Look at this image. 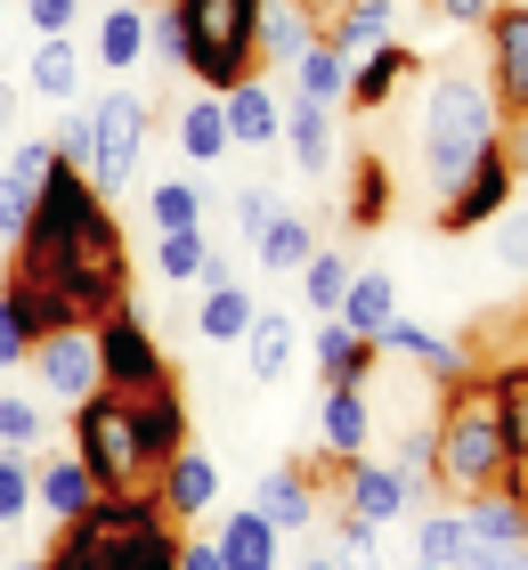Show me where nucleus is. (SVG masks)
I'll use <instances>...</instances> for the list:
<instances>
[{
  "mask_svg": "<svg viewBox=\"0 0 528 570\" xmlns=\"http://www.w3.org/2000/svg\"><path fill=\"white\" fill-rule=\"evenodd\" d=\"M17 277H41L82 309V326L106 318V309L130 302V253H122V228L106 213V188L82 164H49L41 179V204L17 237Z\"/></svg>",
  "mask_w": 528,
  "mask_h": 570,
  "instance_id": "f257e3e1",
  "label": "nucleus"
},
{
  "mask_svg": "<svg viewBox=\"0 0 528 570\" xmlns=\"http://www.w3.org/2000/svg\"><path fill=\"white\" fill-rule=\"evenodd\" d=\"M260 9L269 0H171L179 17V73L220 98L245 73H260Z\"/></svg>",
  "mask_w": 528,
  "mask_h": 570,
  "instance_id": "f03ea898",
  "label": "nucleus"
},
{
  "mask_svg": "<svg viewBox=\"0 0 528 570\" xmlns=\"http://www.w3.org/2000/svg\"><path fill=\"white\" fill-rule=\"evenodd\" d=\"M496 122H505V115H496V90H488V82H471V73H439V82H431L415 147H422V171H431L439 196L471 171V155H480V147L505 139Z\"/></svg>",
  "mask_w": 528,
  "mask_h": 570,
  "instance_id": "7ed1b4c3",
  "label": "nucleus"
},
{
  "mask_svg": "<svg viewBox=\"0 0 528 570\" xmlns=\"http://www.w3.org/2000/svg\"><path fill=\"white\" fill-rule=\"evenodd\" d=\"M431 440H439V489H456V498H480V489L505 481V424H496V400L480 375L447 383V407L431 416Z\"/></svg>",
  "mask_w": 528,
  "mask_h": 570,
  "instance_id": "20e7f679",
  "label": "nucleus"
},
{
  "mask_svg": "<svg viewBox=\"0 0 528 570\" xmlns=\"http://www.w3.org/2000/svg\"><path fill=\"white\" fill-rule=\"evenodd\" d=\"M73 456H82V473L98 481V498H122V489H147V456H139V424H130V400L122 392H98L73 407Z\"/></svg>",
  "mask_w": 528,
  "mask_h": 570,
  "instance_id": "39448f33",
  "label": "nucleus"
},
{
  "mask_svg": "<svg viewBox=\"0 0 528 570\" xmlns=\"http://www.w3.org/2000/svg\"><path fill=\"white\" fill-rule=\"evenodd\" d=\"M155 505V489H122V498H90L73 522H58V547L41 554V570H122L130 522Z\"/></svg>",
  "mask_w": 528,
  "mask_h": 570,
  "instance_id": "423d86ee",
  "label": "nucleus"
},
{
  "mask_svg": "<svg viewBox=\"0 0 528 570\" xmlns=\"http://www.w3.org/2000/svg\"><path fill=\"white\" fill-rule=\"evenodd\" d=\"M90 343H98V383L106 392H122V400H139L155 392V383H171L163 367V351H155V334L139 326V309H106V318H90Z\"/></svg>",
  "mask_w": 528,
  "mask_h": 570,
  "instance_id": "0eeeda50",
  "label": "nucleus"
},
{
  "mask_svg": "<svg viewBox=\"0 0 528 570\" xmlns=\"http://www.w3.org/2000/svg\"><path fill=\"white\" fill-rule=\"evenodd\" d=\"M147 122H155V107L130 98V90H106L90 107V164L82 171L98 188H130V171H139V155H147Z\"/></svg>",
  "mask_w": 528,
  "mask_h": 570,
  "instance_id": "6e6552de",
  "label": "nucleus"
},
{
  "mask_svg": "<svg viewBox=\"0 0 528 570\" xmlns=\"http://www.w3.org/2000/svg\"><path fill=\"white\" fill-rule=\"evenodd\" d=\"M512 179H520V171H512V147H505V139L480 147V155H471V171L439 196V228H447V237H471V228H488V220L512 204Z\"/></svg>",
  "mask_w": 528,
  "mask_h": 570,
  "instance_id": "1a4fd4ad",
  "label": "nucleus"
},
{
  "mask_svg": "<svg viewBox=\"0 0 528 570\" xmlns=\"http://www.w3.org/2000/svg\"><path fill=\"white\" fill-rule=\"evenodd\" d=\"M480 33H488V90H496V115H528V0H496Z\"/></svg>",
  "mask_w": 528,
  "mask_h": 570,
  "instance_id": "9d476101",
  "label": "nucleus"
},
{
  "mask_svg": "<svg viewBox=\"0 0 528 570\" xmlns=\"http://www.w3.org/2000/svg\"><path fill=\"white\" fill-rule=\"evenodd\" d=\"M33 383H41V400H58V407H82L98 392V343H90V326H66V334H41L33 343Z\"/></svg>",
  "mask_w": 528,
  "mask_h": 570,
  "instance_id": "9b49d317",
  "label": "nucleus"
},
{
  "mask_svg": "<svg viewBox=\"0 0 528 570\" xmlns=\"http://www.w3.org/2000/svg\"><path fill=\"white\" fill-rule=\"evenodd\" d=\"M341 489H350V513H358V522H375V530H390V522H407V513H415V481L399 473V464L350 456V464H341Z\"/></svg>",
  "mask_w": 528,
  "mask_h": 570,
  "instance_id": "f8f14e48",
  "label": "nucleus"
},
{
  "mask_svg": "<svg viewBox=\"0 0 528 570\" xmlns=\"http://www.w3.org/2000/svg\"><path fill=\"white\" fill-rule=\"evenodd\" d=\"M155 498H163V513L171 522H196V513H211L220 505V464H211L203 449H179V456H163L155 464Z\"/></svg>",
  "mask_w": 528,
  "mask_h": 570,
  "instance_id": "ddd939ff",
  "label": "nucleus"
},
{
  "mask_svg": "<svg viewBox=\"0 0 528 570\" xmlns=\"http://www.w3.org/2000/svg\"><path fill=\"white\" fill-rule=\"evenodd\" d=\"M366 440H375V400H366V383H326V407H317V449L333 464L366 456Z\"/></svg>",
  "mask_w": 528,
  "mask_h": 570,
  "instance_id": "4468645a",
  "label": "nucleus"
},
{
  "mask_svg": "<svg viewBox=\"0 0 528 570\" xmlns=\"http://www.w3.org/2000/svg\"><path fill=\"white\" fill-rule=\"evenodd\" d=\"M49 164H58V147L49 139H24L9 164H0V237H24V220H33V204H41V179H49Z\"/></svg>",
  "mask_w": 528,
  "mask_h": 570,
  "instance_id": "2eb2a0df",
  "label": "nucleus"
},
{
  "mask_svg": "<svg viewBox=\"0 0 528 570\" xmlns=\"http://www.w3.org/2000/svg\"><path fill=\"white\" fill-rule=\"evenodd\" d=\"M130 424H139V456H147V473L163 456L188 449V400H179V383H155V392L130 400Z\"/></svg>",
  "mask_w": 528,
  "mask_h": 570,
  "instance_id": "dca6fc26",
  "label": "nucleus"
},
{
  "mask_svg": "<svg viewBox=\"0 0 528 570\" xmlns=\"http://www.w3.org/2000/svg\"><path fill=\"white\" fill-rule=\"evenodd\" d=\"M407 73H415V49H407V41H382V49H366V58H350V82H341V107H358V115L390 107V90H399Z\"/></svg>",
  "mask_w": 528,
  "mask_h": 570,
  "instance_id": "f3484780",
  "label": "nucleus"
},
{
  "mask_svg": "<svg viewBox=\"0 0 528 570\" xmlns=\"http://www.w3.org/2000/svg\"><path fill=\"white\" fill-rule=\"evenodd\" d=\"M220 115H228V139L236 147H269L285 131V107H277V90L260 82V73H245L236 90H220Z\"/></svg>",
  "mask_w": 528,
  "mask_h": 570,
  "instance_id": "a211bd4d",
  "label": "nucleus"
},
{
  "mask_svg": "<svg viewBox=\"0 0 528 570\" xmlns=\"http://www.w3.org/2000/svg\"><path fill=\"white\" fill-rule=\"evenodd\" d=\"M277 522H269V513H260V505H245V513H228V522L220 530H211V547H220V562L228 570H277L285 554H277Z\"/></svg>",
  "mask_w": 528,
  "mask_h": 570,
  "instance_id": "6ab92c4d",
  "label": "nucleus"
},
{
  "mask_svg": "<svg viewBox=\"0 0 528 570\" xmlns=\"http://www.w3.org/2000/svg\"><path fill=\"white\" fill-rule=\"evenodd\" d=\"M375 351L422 358V375H431V383H464V375H480V367H471V351H464V343H439V334H422V326H407V318H390V326L375 334Z\"/></svg>",
  "mask_w": 528,
  "mask_h": 570,
  "instance_id": "aec40b11",
  "label": "nucleus"
},
{
  "mask_svg": "<svg viewBox=\"0 0 528 570\" xmlns=\"http://www.w3.org/2000/svg\"><path fill=\"white\" fill-rule=\"evenodd\" d=\"M252 505L269 513L277 530H317V473L309 464H277V473L252 489Z\"/></svg>",
  "mask_w": 528,
  "mask_h": 570,
  "instance_id": "412c9836",
  "label": "nucleus"
},
{
  "mask_svg": "<svg viewBox=\"0 0 528 570\" xmlns=\"http://www.w3.org/2000/svg\"><path fill=\"white\" fill-rule=\"evenodd\" d=\"M390 33H399V0H341L326 17V41L341 58H366V49H382Z\"/></svg>",
  "mask_w": 528,
  "mask_h": 570,
  "instance_id": "4be33fe9",
  "label": "nucleus"
},
{
  "mask_svg": "<svg viewBox=\"0 0 528 570\" xmlns=\"http://www.w3.org/2000/svg\"><path fill=\"white\" fill-rule=\"evenodd\" d=\"M293 351H301V326L277 318V309H252V326H245V375L252 383H285Z\"/></svg>",
  "mask_w": 528,
  "mask_h": 570,
  "instance_id": "5701e85b",
  "label": "nucleus"
},
{
  "mask_svg": "<svg viewBox=\"0 0 528 570\" xmlns=\"http://www.w3.org/2000/svg\"><path fill=\"white\" fill-rule=\"evenodd\" d=\"M471 554H480V538H471V522H464V505H431V513H415V562L464 570Z\"/></svg>",
  "mask_w": 528,
  "mask_h": 570,
  "instance_id": "b1692460",
  "label": "nucleus"
},
{
  "mask_svg": "<svg viewBox=\"0 0 528 570\" xmlns=\"http://www.w3.org/2000/svg\"><path fill=\"white\" fill-rule=\"evenodd\" d=\"M341 326L350 334H366V343H375V334L399 318V285H390L382 269H350V285H341V309H333Z\"/></svg>",
  "mask_w": 528,
  "mask_h": 570,
  "instance_id": "393cba45",
  "label": "nucleus"
},
{
  "mask_svg": "<svg viewBox=\"0 0 528 570\" xmlns=\"http://www.w3.org/2000/svg\"><path fill=\"white\" fill-rule=\"evenodd\" d=\"M375 367H382V351L366 334H350L341 318H317V375L326 383H366Z\"/></svg>",
  "mask_w": 528,
  "mask_h": 570,
  "instance_id": "a878e982",
  "label": "nucleus"
},
{
  "mask_svg": "<svg viewBox=\"0 0 528 570\" xmlns=\"http://www.w3.org/2000/svg\"><path fill=\"white\" fill-rule=\"evenodd\" d=\"M309 41H317L309 0H269V9H260V66H293Z\"/></svg>",
  "mask_w": 528,
  "mask_h": 570,
  "instance_id": "bb28decb",
  "label": "nucleus"
},
{
  "mask_svg": "<svg viewBox=\"0 0 528 570\" xmlns=\"http://www.w3.org/2000/svg\"><path fill=\"white\" fill-rule=\"evenodd\" d=\"M277 139L293 147V164H301V171H326V164H333V107H326V98H293Z\"/></svg>",
  "mask_w": 528,
  "mask_h": 570,
  "instance_id": "cd10ccee",
  "label": "nucleus"
},
{
  "mask_svg": "<svg viewBox=\"0 0 528 570\" xmlns=\"http://www.w3.org/2000/svg\"><path fill=\"white\" fill-rule=\"evenodd\" d=\"M480 383L496 400V424H505L512 464H528V358H512V367H480Z\"/></svg>",
  "mask_w": 528,
  "mask_h": 570,
  "instance_id": "c85d7f7f",
  "label": "nucleus"
},
{
  "mask_svg": "<svg viewBox=\"0 0 528 570\" xmlns=\"http://www.w3.org/2000/svg\"><path fill=\"white\" fill-rule=\"evenodd\" d=\"M122 570H179V522L163 513V498H155L139 522H130V538H122Z\"/></svg>",
  "mask_w": 528,
  "mask_h": 570,
  "instance_id": "c756f323",
  "label": "nucleus"
},
{
  "mask_svg": "<svg viewBox=\"0 0 528 570\" xmlns=\"http://www.w3.org/2000/svg\"><path fill=\"white\" fill-rule=\"evenodd\" d=\"M90 498H98V481L82 473V456H49L41 473H33V505H49L58 522H73V513H82Z\"/></svg>",
  "mask_w": 528,
  "mask_h": 570,
  "instance_id": "7c9ffc66",
  "label": "nucleus"
},
{
  "mask_svg": "<svg viewBox=\"0 0 528 570\" xmlns=\"http://www.w3.org/2000/svg\"><path fill=\"white\" fill-rule=\"evenodd\" d=\"M390 204H399L390 164H382V155H358V164H350V228H382Z\"/></svg>",
  "mask_w": 528,
  "mask_h": 570,
  "instance_id": "2f4dec72",
  "label": "nucleus"
},
{
  "mask_svg": "<svg viewBox=\"0 0 528 570\" xmlns=\"http://www.w3.org/2000/svg\"><path fill=\"white\" fill-rule=\"evenodd\" d=\"M24 82H33L41 98H73V82H82V49H73L66 33H41V41H33V66H24Z\"/></svg>",
  "mask_w": 528,
  "mask_h": 570,
  "instance_id": "473e14b6",
  "label": "nucleus"
},
{
  "mask_svg": "<svg viewBox=\"0 0 528 570\" xmlns=\"http://www.w3.org/2000/svg\"><path fill=\"white\" fill-rule=\"evenodd\" d=\"M252 253H260V269H301L317 253V228L301 213H269V228L252 237Z\"/></svg>",
  "mask_w": 528,
  "mask_h": 570,
  "instance_id": "72a5a7b5",
  "label": "nucleus"
},
{
  "mask_svg": "<svg viewBox=\"0 0 528 570\" xmlns=\"http://www.w3.org/2000/svg\"><path fill=\"white\" fill-rule=\"evenodd\" d=\"M196 326H203V343H245V326H252V294H245V285H203Z\"/></svg>",
  "mask_w": 528,
  "mask_h": 570,
  "instance_id": "f704fd0d",
  "label": "nucleus"
},
{
  "mask_svg": "<svg viewBox=\"0 0 528 570\" xmlns=\"http://www.w3.org/2000/svg\"><path fill=\"white\" fill-rule=\"evenodd\" d=\"M293 82H301V98H326V107H333L341 82H350V58H341V49H333L326 33H317V41L301 49V58H293Z\"/></svg>",
  "mask_w": 528,
  "mask_h": 570,
  "instance_id": "c9c22d12",
  "label": "nucleus"
},
{
  "mask_svg": "<svg viewBox=\"0 0 528 570\" xmlns=\"http://www.w3.org/2000/svg\"><path fill=\"white\" fill-rule=\"evenodd\" d=\"M179 147H188L196 164H220V155L236 147V139H228V115H220V98H196V107L179 115Z\"/></svg>",
  "mask_w": 528,
  "mask_h": 570,
  "instance_id": "e433bc0d",
  "label": "nucleus"
},
{
  "mask_svg": "<svg viewBox=\"0 0 528 570\" xmlns=\"http://www.w3.org/2000/svg\"><path fill=\"white\" fill-rule=\"evenodd\" d=\"M147 213H155V237H188V228H203V196L188 179H163V188L147 196Z\"/></svg>",
  "mask_w": 528,
  "mask_h": 570,
  "instance_id": "4c0bfd02",
  "label": "nucleus"
},
{
  "mask_svg": "<svg viewBox=\"0 0 528 570\" xmlns=\"http://www.w3.org/2000/svg\"><path fill=\"white\" fill-rule=\"evenodd\" d=\"M98 58L114 66V73H130V66L147 58V17H130V9H114V17L98 24Z\"/></svg>",
  "mask_w": 528,
  "mask_h": 570,
  "instance_id": "58836bf2",
  "label": "nucleus"
},
{
  "mask_svg": "<svg viewBox=\"0 0 528 570\" xmlns=\"http://www.w3.org/2000/svg\"><path fill=\"white\" fill-rule=\"evenodd\" d=\"M49 432V416H41V400H24V392H0V449H33V440Z\"/></svg>",
  "mask_w": 528,
  "mask_h": 570,
  "instance_id": "ea45409f",
  "label": "nucleus"
},
{
  "mask_svg": "<svg viewBox=\"0 0 528 570\" xmlns=\"http://www.w3.org/2000/svg\"><path fill=\"white\" fill-rule=\"evenodd\" d=\"M301 285H309L317 318H333V309H341V285H350V262H341V253H309V262H301Z\"/></svg>",
  "mask_w": 528,
  "mask_h": 570,
  "instance_id": "a19ab883",
  "label": "nucleus"
},
{
  "mask_svg": "<svg viewBox=\"0 0 528 570\" xmlns=\"http://www.w3.org/2000/svg\"><path fill=\"white\" fill-rule=\"evenodd\" d=\"M33 513V464H24L17 449H0V530L24 522Z\"/></svg>",
  "mask_w": 528,
  "mask_h": 570,
  "instance_id": "79ce46f5",
  "label": "nucleus"
},
{
  "mask_svg": "<svg viewBox=\"0 0 528 570\" xmlns=\"http://www.w3.org/2000/svg\"><path fill=\"white\" fill-rule=\"evenodd\" d=\"M399 473H407L415 489H439V440H431V424H415V432L399 440Z\"/></svg>",
  "mask_w": 528,
  "mask_h": 570,
  "instance_id": "37998d69",
  "label": "nucleus"
},
{
  "mask_svg": "<svg viewBox=\"0 0 528 570\" xmlns=\"http://www.w3.org/2000/svg\"><path fill=\"white\" fill-rule=\"evenodd\" d=\"M155 262H163V277H171V285L203 277V228H188V237H163V245H155Z\"/></svg>",
  "mask_w": 528,
  "mask_h": 570,
  "instance_id": "c03bdc74",
  "label": "nucleus"
},
{
  "mask_svg": "<svg viewBox=\"0 0 528 570\" xmlns=\"http://www.w3.org/2000/svg\"><path fill=\"white\" fill-rule=\"evenodd\" d=\"M496 262H505V269H528V213H512V204L496 213Z\"/></svg>",
  "mask_w": 528,
  "mask_h": 570,
  "instance_id": "a18cd8bd",
  "label": "nucleus"
},
{
  "mask_svg": "<svg viewBox=\"0 0 528 570\" xmlns=\"http://www.w3.org/2000/svg\"><path fill=\"white\" fill-rule=\"evenodd\" d=\"M147 49L163 66H179V17H171V0H155V17H147Z\"/></svg>",
  "mask_w": 528,
  "mask_h": 570,
  "instance_id": "49530a36",
  "label": "nucleus"
},
{
  "mask_svg": "<svg viewBox=\"0 0 528 570\" xmlns=\"http://www.w3.org/2000/svg\"><path fill=\"white\" fill-rule=\"evenodd\" d=\"M333 538H341V562H366L382 530H375V522H358V513H341V530H333Z\"/></svg>",
  "mask_w": 528,
  "mask_h": 570,
  "instance_id": "de8ad7c7",
  "label": "nucleus"
},
{
  "mask_svg": "<svg viewBox=\"0 0 528 570\" xmlns=\"http://www.w3.org/2000/svg\"><path fill=\"white\" fill-rule=\"evenodd\" d=\"M58 164H90V115H73V122H58Z\"/></svg>",
  "mask_w": 528,
  "mask_h": 570,
  "instance_id": "09e8293b",
  "label": "nucleus"
},
{
  "mask_svg": "<svg viewBox=\"0 0 528 570\" xmlns=\"http://www.w3.org/2000/svg\"><path fill=\"white\" fill-rule=\"evenodd\" d=\"M33 33H73V0H24Z\"/></svg>",
  "mask_w": 528,
  "mask_h": 570,
  "instance_id": "8fccbe9b",
  "label": "nucleus"
},
{
  "mask_svg": "<svg viewBox=\"0 0 528 570\" xmlns=\"http://www.w3.org/2000/svg\"><path fill=\"white\" fill-rule=\"evenodd\" d=\"M269 213H277V204L260 196V188H245V196H236V220H245V237H260V228H269Z\"/></svg>",
  "mask_w": 528,
  "mask_h": 570,
  "instance_id": "3c124183",
  "label": "nucleus"
},
{
  "mask_svg": "<svg viewBox=\"0 0 528 570\" xmlns=\"http://www.w3.org/2000/svg\"><path fill=\"white\" fill-rule=\"evenodd\" d=\"M464 570H528V547H480Z\"/></svg>",
  "mask_w": 528,
  "mask_h": 570,
  "instance_id": "603ef678",
  "label": "nucleus"
},
{
  "mask_svg": "<svg viewBox=\"0 0 528 570\" xmlns=\"http://www.w3.org/2000/svg\"><path fill=\"white\" fill-rule=\"evenodd\" d=\"M179 570H228V562H220L211 538H179Z\"/></svg>",
  "mask_w": 528,
  "mask_h": 570,
  "instance_id": "864d4df0",
  "label": "nucleus"
},
{
  "mask_svg": "<svg viewBox=\"0 0 528 570\" xmlns=\"http://www.w3.org/2000/svg\"><path fill=\"white\" fill-rule=\"evenodd\" d=\"M431 9H439L447 24H488V9H496V0H431Z\"/></svg>",
  "mask_w": 528,
  "mask_h": 570,
  "instance_id": "5fc2aeb1",
  "label": "nucleus"
},
{
  "mask_svg": "<svg viewBox=\"0 0 528 570\" xmlns=\"http://www.w3.org/2000/svg\"><path fill=\"white\" fill-rule=\"evenodd\" d=\"M505 147H512V171H528V115H512V139Z\"/></svg>",
  "mask_w": 528,
  "mask_h": 570,
  "instance_id": "6e6d98bb",
  "label": "nucleus"
},
{
  "mask_svg": "<svg viewBox=\"0 0 528 570\" xmlns=\"http://www.w3.org/2000/svg\"><path fill=\"white\" fill-rule=\"evenodd\" d=\"M301 570H341V562H326V554H309V562H301Z\"/></svg>",
  "mask_w": 528,
  "mask_h": 570,
  "instance_id": "4d7b16f0",
  "label": "nucleus"
},
{
  "mask_svg": "<svg viewBox=\"0 0 528 570\" xmlns=\"http://www.w3.org/2000/svg\"><path fill=\"white\" fill-rule=\"evenodd\" d=\"M309 9H326V17H333V9H341V0H309Z\"/></svg>",
  "mask_w": 528,
  "mask_h": 570,
  "instance_id": "13d9d810",
  "label": "nucleus"
},
{
  "mask_svg": "<svg viewBox=\"0 0 528 570\" xmlns=\"http://www.w3.org/2000/svg\"><path fill=\"white\" fill-rule=\"evenodd\" d=\"M17 570H41V554H33V562H17Z\"/></svg>",
  "mask_w": 528,
  "mask_h": 570,
  "instance_id": "bf43d9fd",
  "label": "nucleus"
},
{
  "mask_svg": "<svg viewBox=\"0 0 528 570\" xmlns=\"http://www.w3.org/2000/svg\"><path fill=\"white\" fill-rule=\"evenodd\" d=\"M407 570H439V562H407Z\"/></svg>",
  "mask_w": 528,
  "mask_h": 570,
  "instance_id": "052dcab7",
  "label": "nucleus"
},
{
  "mask_svg": "<svg viewBox=\"0 0 528 570\" xmlns=\"http://www.w3.org/2000/svg\"><path fill=\"white\" fill-rule=\"evenodd\" d=\"M0 285H9V269H0Z\"/></svg>",
  "mask_w": 528,
  "mask_h": 570,
  "instance_id": "680f3d73",
  "label": "nucleus"
},
{
  "mask_svg": "<svg viewBox=\"0 0 528 570\" xmlns=\"http://www.w3.org/2000/svg\"><path fill=\"white\" fill-rule=\"evenodd\" d=\"M0 9H9V0H0Z\"/></svg>",
  "mask_w": 528,
  "mask_h": 570,
  "instance_id": "e2e57ef3",
  "label": "nucleus"
}]
</instances>
